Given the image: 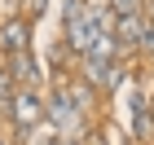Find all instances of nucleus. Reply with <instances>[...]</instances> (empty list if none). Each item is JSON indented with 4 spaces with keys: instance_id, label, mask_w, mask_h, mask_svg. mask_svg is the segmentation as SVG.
Segmentation results:
<instances>
[{
    "instance_id": "nucleus-7",
    "label": "nucleus",
    "mask_w": 154,
    "mask_h": 145,
    "mask_svg": "<svg viewBox=\"0 0 154 145\" xmlns=\"http://www.w3.org/2000/svg\"><path fill=\"white\" fill-rule=\"evenodd\" d=\"M141 48L154 57V18H145V26H141Z\"/></svg>"
},
{
    "instance_id": "nucleus-5",
    "label": "nucleus",
    "mask_w": 154,
    "mask_h": 145,
    "mask_svg": "<svg viewBox=\"0 0 154 145\" xmlns=\"http://www.w3.org/2000/svg\"><path fill=\"white\" fill-rule=\"evenodd\" d=\"M132 114H137V119H132V132H137V141H150V136H154V119H150V106H145L141 97L132 101Z\"/></svg>"
},
{
    "instance_id": "nucleus-4",
    "label": "nucleus",
    "mask_w": 154,
    "mask_h": 145,
    "mask_svg": "<svg viewBox=\"0 0 154 145\" xmlns=\"http://www.w3.org/2000/svg\"><path fill=\"white\" fill-rule=\"evenodd\" d=\"M18 136H31L26 145H62V132H57V128H53L48 119L31 123V128H26V132H18Z\"/></svg>"
},
{
    "instance_id": "nucleus-1",
    "label": "nucleus",
    "mask_w": 154,
    "mask_h": 145,
    "mask_svg": "<svg viewBox=\"0 0 154 145\" xmlns=\"http://www.w3.org/2000/svg\"><path fill=\"white\" fill-rule=\"evenodd\" d=\"M5 114H9V123L18 128V132H26L31 123L44 119V106H40V92L35 88H18V92L9 97V106H5Z\"/></svg>"
},
{
    "instance_id": "nucleus-6",
    "label": "nucleus",
    "mask_w": 154,
    "mask_h": 145,
    "mask_svg": "<svg viewBox=\"0 0 154 145\" xmlns=\"http://www.w3.org/2000/svg\"><path fill=\"white\" fill-rule=\"evenodd\" d=\"M106 5L115 9V18H119V13H141L145 9V0H106Z\"/></svg>"
},
{
    "instance_id": "nucleus-2",
    "label": "nucleus",
    "mask_w": 154,
    "mask_h": 145,
    "mask_svg": "<svg viewBox=\"0 0 154 145\" xmlns=\"http://www.w3.org/2000/svg\"><path fill=\"white\" fill-rule=\"evenodd\" d=\"M141 26H145V13H119V18H115L110 35H115L119 53H132V48H141Z\"/></svg>"
},
{
    "instance_id": "nucleus-8",
    "label": "nucleus",
    "mask_w": 154,
    "mask_h": 145,
    "mask_svg": "<svg viewBox=\"0 0 154 145\" xmlns=\"http://www.w3.org/2000/svg\"><path fill=\"white\" fill-rule=\"evenodd\" d=\"M0 5H9V9H22V0H0Z\"/></svg>"
},
{
    "instance_id": "nucleus-3",
    "label": "nucleus",
    "mask_w": 154,
    "mask_h": 145,
    "mask_svg": "<svg viewBox=\"0 0 154 145\" xmlns=\"http://www.w3.org/2000/svg\"><path fill=\"white\" fill-rule=\"evenodd\" d=\"M26 31H31V22H26L22 13L9 18V22L0 26V48H5V53H22L26 48Z\"/></svg>"
}]
</instances>
